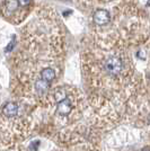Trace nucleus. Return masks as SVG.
Listing matches in <instances>:
<instances>
[{
	"label": "nucleus",
	"mask_w": 150,
	"mask_h": 151,
	"mask_svg": "<svg viewBox=\"0 0 150 151\" xmlns=\"http://www.w3.org/2000/svg\"><path fill=\"white\" fill-rule=\"evenodd\" d=\"M17 1H18V5L20 6H27L31 2V0H17Z\"/></svg>",
	"instance_id": "nucleus-9"
},
{
	"label": "nucleus",
	"mask_w": 150,
	"mask_h": 151,
	"mask_svg": "<svg viewBox=\"0 0 150 151\" xmlns=\"http://www.w3.org/2000/svg\"><path fill=\"white\" fill-rule=\"evenodd\" d=\"M50 88V83L46 81H44L42 79H40L38 81L35 82V89L36 91L40 93V94H43V93H46Z\"/></svg>",
	"instance_id": "nucleus-6"
},
{
	"label": "nucleus",
	"mask_w": 150,
	"mask_h": 151,
	"mask_svg": "<svg viewBox=\"0 0 150 151\" xmlns=\"http://www.w3.org/2000/svg\"><path fill=\"white\" fill-rule=\"evenodd\" d=\"M56 112L62 115V116H67L71 112V101L69 98H64L63 101L58 103V107H56Z\"/></svg>",
	"instance_id": "nucleus-3"
},
{
	"label": "nucleus",
	"mask_w": 150,
	"mask_h": 151,
	"mask_svg": "<svg viewBox=\"0 0 150 151\" xmlns=\"http://www.w3.org/2000/svg\"><path fill=\"white\" fill-rule=\"evenodd\" d=\"M104 67H105V70L110 75L116 76L119 75L120 72L123 69V64H122V61L121 59L118 57H110L106 59V61L104 63Z\"/></svg>",
	"instance_id": "nucleus-1"
},
{
	"label": "nucleus",
	"mask_w": 150,
	"mask_h": 151,
	"mask_svg": "<svg viewBox=\"0 0 150 151\" xmlns=\"http://www.w3.org/2000/svg\"><path fill=\"white\" fill-rule=\"evenodd\" d=\"M2 112L8 117H14L18 113V106L15 103H13V101H9V103H7L6 105L4 106Z\"/></svg>",
	"instance_id": "nucleus-4"
},
{
	"label": "nucleus",
	"mask_w": 150,
	"mask_h": 151,
	"mask_svg": "<svg viewBox=\"0 0 150 151\" xmlns=\"http://www.w3.org/2000/svg\"><path fill=\"white\" fill-rule=\"evenodd\" d=\"M110 13L105 9H100L94 14V22L100 26L106 25L110 22Z\"/></svg>",
	"instance_id": "nucleus-2"
},
{
	"label": "nucleus",
	"mask_w": 150,
	"mask_h": 151,
	"mask_svg": "<svg viewBox=\"0 0 150 151\" xmlns=\"http://www.w3.org/2000/svg\"><path fill=\"white\" fill-rule=\"evenodd\" d=\"M54 77H56V72H54V70L51 69V68H45V69H43L42 72H41V78H42V80L49 82V83L54 79Z\"/></svg>",
	"instance_id": "nucleus-5"
},
{
	"label": "nucleus",
	"mask_w": 150,
	"mask_h": 151,
	"mask_svg": "<svg viewBox=\"0 0 150 151\" xmlns=\"http://www.w3.org/2000/svg\"><path fill=\"white\" fill-rule=\"evenodd\" d=\"M6 6L8 10L14 12V10H16V8L18 7V1H17V0H7Z\"/></svg>",
	"instance_id": "nucleus-7"
},
{
	"label": "nucleus",
	"mask_w": 150,
	"mask_h": 151,
	"mask_svg": "<svg viewBox=\"0 0 150 151\" xmlns=\"http://www.w3.org/2000/svg\"><path fill=\"white\" fill-rule=\"evenodd\" d=\"M54 98H56V101H58V103L63 101L64 98H67V97H66V93H64L63 90H61V89H59V90H56V94H54Z\"/></svg>",
	"instance_id": "nucleus-8"
},
{
	"label": "nucleus",
	"mask_w": 150,
	"mask_h": 151,
	"mask_svg": "<svg viewBox=\"0 0 150 151\" xmlns=\"http://www.w3.org/2000/svg\"><path fill=\"white\" fill-rule=\"evenodd\" d=\"M142 151H150V150H149V148L147 147V148H144V150H142Z\"/></svg>",
	"instance_id": "nucleus-10"
}]
</instances>
